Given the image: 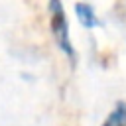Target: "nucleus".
<instances>
[{
    "label": "nucleus",
    "mask_w": 126,
    "mask_h": 126,
    "mask_svg": "<svg viewBox=\"0 0 126 126\" xmlns=\"http://www.w3.org/2000/svg\"><path fill=\"white\" fill-rule=\"evenodd\" d=\"M47 20H49L51 37L55 39L57 47L71 61V65H75L77 63V53H75V45L71 41L69 20H67V14H65V8H63L61 0H47Z\"/></svg>",
    "instance_id": "nucleus-1"
},
{
    "label": "nucleus",
    "mask_w": 126,
    "mask_h": 126,
    "mask_svg": "<svg viewBox=\"0 0 126 126\" xmlns=\"http://www.w3.org/2000/svg\"><path fill=\"white\" fill-rule=\"evenodd\" d=\"M75 16H77L79 24L87 30H93V28L98 26V18L94 14V8L87 2H77L75 4Z\"/></svg>",
    "instance_id": "nucleus-2"
},
{
    "label": "nucleus",
    "mask_w": 126,
    "mask_h": 126,
    "mask_svg": "<svg viewBox=\"0 0 126 126\" xmlns=\"http://www.w3.org/2000/svg\"><path fill=\"white\" fill-rule=\"evenodd\" d=\"M100 126H126V100H118Z\"/></svg>",
    "instance_id": "nucleus-3"
}]
</instances>
